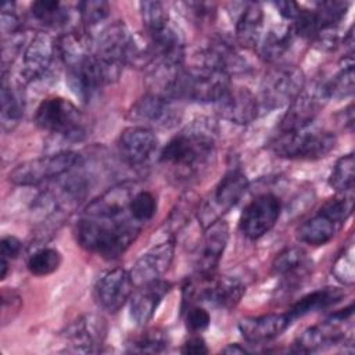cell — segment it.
I'll use <instances>...</instances> for the list:
<instances>
[{
  "mask_svg": "<svg viewBox=\"0 0 355 355\" xmlns=\"http://www.w3.org/2000/svg\"><path fill=\"white\" fill-rule=\"evenodd\" d=\"M136 189L133 182L118 183L83 208L73 226L82 248L105 259H115L126 252L144 227L130 211Z\"/></svg>",
  "mask_w": 355,
  "mask_h": 355,
  "instance_id": "obj_1",
  "label": "cell"
},
{
  "mask_svg": "<svg viewBox=\"0 0 355 355\" xmlns=\"http://www.w3.org/2000/svg\"><path fill=\"white\" fill-rule=\"evenodd\" d=\"M216 126L208 119L193 121L161 150L159 161L178 180L201 178L215 161Z\"/></svg>",
  "mask_w": 355,
  "mask_h": 355,
  "instance_id": "obj_2",
  "label": "cell"
},
{
  "mask_svg": "<svg viewBox=\"0 0 355 355\" xmlns=\"http://www.w3.org/2000/svg\"><path fill=\"white\" fill-rule=\"evenodd\" d=\"M35 123L39 129L75 143L86 137V121L82 111L68 98L53 96L36 108Z\"/></svg>",
  "mask_w": 355,
  "mask_h": 355,
  "instance_id": "obj_3",
  "label": "cell"
},
{
  "mask_svg": "<svg viewBox=\"0 0 355 355\" xmlns=\"http://www.w3.org/2000/svg\"><path fill=\"white\" fill-rule=\"evenodd\" d=\"M337 144L333 132L313 128L277 133L270 141V150L275 155L286 159L315 161L327 157Z\"/></svg>",
  "mask_w": 355,
  "mask_h": 355,
  "instance_id": "obj_4",
  "label": "cell"
},
{
  "mask_svg": "<svg viewBox=\"0 0 355 355\" xmlns=\"http://www.w3.org/2000/svg\"><path fill=\"white\" fill-rule=\"evenodd\" d=\"M245 293V284L234 276L197 275L183 286V308L191 304H208L219 309L234 308Z\"/></svg>",
  "mask_w": 355,
  "mask_h": 355,
  "instance_id": "obj_5",
  "label": "cell"
},
{
  "mask_svg": "<svg viewBox=\"0 0 355 355\" xmlns=\"http://www.w3.org/2000/svg\"><path fill=\"white\" fill-rule=\"evenodd\" d=\"M352 196L338 194L322 204V207L302 222L297 229L301 243L319 247L334 239L352 212Z\"/></svg>",
  "mask_w": 355,
  "mask_h": 355,
  "instance_id": "obj_6",
  "label": "cell"
},
{
  "mask_svg": "<svg viewBox=\"0 0 355 355\" xmlns=\"http://www.w3.org/2000/svg\"><path fill=\"white\" fill-rule=\"evenodd\" d=\"M133 35L123 21L107 25L94 37V58L104 75L107 85L116 82L129 61Z\"/></svg>",
  "mask_w": 355,
  "mask_h": 355,
  "instance_id": "obj_7",
  "label": "cell"
},
{
  "mask_svg": "<svg viewBox=\"0 0 355 355\" xmlns=\"http://www.w3.org/2000/svg\"><path fill=\"white\" fill-rule=\"evenodd\" d=\"M305 87L302 69L293 64H275L266 71L261 82L259 108L279 110L294 101Z\"/></svg>",
  "mask_w": 355,
  "mask_h": 355,
  "instance_id": "obj_8",
  "label": "cell"
},
{
  "mask_svg": "<svg viewBox=\"0 0 355 355\" xmlns=\"http://www.w3.org/2000/svg\"><path fill=\"white\" fill-rule=\"evenodd\" d=\"M80 164L79 153L61 150L18 164L8 173V180L17 186H37L67 175Z\"/></svg>",
  "mask_w": 355,
  "mask_h": 355,
  "instance_id": "obj_9",
  "label": "cell"
},
{
  "mask_svg": "<svg viewBox=\"0 0 355 355\" xmlns=\"http://www.w3.org/2000/svg\"><path fill=\"white\" fill-rule=\"evenodd\" d=\"M247 189L248 179L245 173L239 166L230 168L218 182L207 201L198 207L197 214L202 229L222 219V216L241 200Z\"/></svg>",
  "mask_w": 355,
  "mask_h": 355,
  "instance_id": "obj_10",
  "label": "cell"
},
{
  "mask_svg": "<svg viewBox=\"0 0 355 355\" xmlns=\"http://www.w3.org/2000/svg\"><path fill=\"white\" fill-rule=\"evenodd\" d=\"M354 305L334 312L326 320L313 324L302 331V334L293 344L295 352H315L337 344H348L351 341L349 333L344 324L352 318Z\"/></svg>",
  "mask_w": 355,
  "mask_h": 355,
  "instance_id": "obj_11",
  "label": "cell"
},
{
  "mask_svg": "<svg viewBox=\"0 0 355 355\" xmlns=\"http://www.w3.org/2000/svg\"><path fill=\"white\" fill-rule=\"evenodd\" d=\"M57 57L55 39L47 32L35 33L19 55L18 80L22 85H28L47 78Z\"/></svg>",
  "mask_w": 355,
  "mask_h": 355,
  "instance_id": "obj_12",
  "label": "cell"
},
{
  "mask_svg": "<svg viewBox=\"0 0 355 355\" xmlns=\"http://www.w3.org/2000/svg\"><path fill=\"white\" fill-rule=\"evenodd\" d=\"M283 211V201L273 193H262L243 209L239 220L240 232L250 240L263 237L276 225Z\"/></svg>",
  "mask_w": 355,
  "mask_h": 355,
  "instance_id": "obj_13",
  "label": "cell"
},
{
  "mask_svg": "<svg viewBox=\"0 0 355 355\" xmlns=\"http://www.w3.org/2000/svg\"><path fill=\"white\" fill-rule=\"evenodd\" d=\"M129 118L140 126H146L154 130L171 129L176 126L182 119V110L175 100H171L162 94L146 93L141 96L129 110Z\"/></svg>",
  "mask_w": 355,
  "mask_h": 355,
  "instance_id": "obj_14",
  "label": "cell"
},
{
  "mask_svg": "<svg viewBox=\"0 0 355 355\" xmlns=\"http://www.w3.org/2000/svg\"><path fill=\"white\" fill-rule=\"evenodd\" d=\"M118 151L126 165L144 168L157 155L158 137L150 128L140 125L129 126L118 137Z\"/></svg>",
  "mask_w": 355,
  "mask_h": 355,
  "instance_id": "obj_15",
  "label": "cell"
},
{
  "mask_svg": "<svg viewBox=\"0 0 355 355\" xmlns=\"http://www.w3.org/2000/svg\"><path fill=\"white\" fill-rule=\"evenodd\" d=\"M272 269L280 277L282 290L287 293L300 288L311 277L313 261L304 248L293 245L275 257Z\"/></svg>",
  "mask_w": 355,
  "mask_h": 355,
  "instance_id": "obj_16",
  "label": "cell"
},
{
  "mask_svg": "<svg viewBox=\"0 0 355 355\" xmlns=\"http://www.w3.org/2000/svg\"><path fill=\"white\" fill-rule=\"evenodd\" d=\"M130 270L114 268L105 272L96 283L94 297L98 306L108 312L116 313L130 300L135 288Z\"/></svg>",
  "mask_w": 355,
  "mask_h": 355,
  "instance_id": "obj_17",
  "label": "cell"
},
{
  "mask_svg": "<svg viewBox=\"0 0 355 355\" xmlns=\"http://www.w3.org/2000/svg\"><path fill=\"white\" fill-rule=\"evenodd\" d=\"M229 241V225L218 219L204 229L202 239L194 251V269L197 275L215 273Z\"/></svg>",
  "mask_w": 355,
  "mask_h": 355,
  "instance_id": "obj_18",
  "label": "cell"
},
{
  "mask_svg": "<svg viewBox=\"0 0 355 355\" xmlns=\"http://www.w3.org/2000/svg\"><path fill=\"white\" fill-rule=\"evenodd\" d=\"M108 324L100 313H85L75 319L65 330V337L75 352H100L107 338Z\"/></svg>",
  "mask_w": 355,
  "mask_h": 355,
  "instance_id": "obj_19",
  "label": "cell"
},
{
  "mask_svg": "<svg viewBox=\"0 0 355 355\" xmlns=\"http://www.w3.org/2000/svg\"><path fill=\"white\" fill-rule=\"evenodd\" d=\"M214 104L223 119L239 125L251 123L261 111L258 97L250 89L233 83Z\"/></svg>",
  "mask_w": 355,
  "mask_h": 355,
  "instance_id": "obj_20",
  "label": "cell"
},
{
  "mask_svg": "<svg viewBox=\"0 0 355 355\" xmlns=\"http://www.w3.org/2000/svg\"><path fill=\"white\" fill-rule=\"evenodd\" d=\"M175 257V240L162 241L146 251L132 266L130 276L136 287L161 279Z\"/></svg>",
  "mask_w": 355,
  "mask_h": 355,
  "instance_id": "obj_21",
  "label": "cell"
},
{
  "mask_svg": "<svg viewBox=\"0 0 355 355\" xmlns=\"http://www.w3.org/2000/svg\"><path fill=\"white\" fill-rule=\"evenodd\" d=\"M294 320L288 312L265 313L259 316H248L239 322L241 337L251 344H263L282 336Z\"/></svg>",
  "mask_w": 355,
  "mask_h": 355,
  "instance_id": "obj_22",
  "label": "cell"
},
{
  "mask_svg": "<svg viewBox=\"0 0 355 355\" xmlns=\"http://www.w3.org/2000/svg\"><path fill=\"white\" fill-rule=\"evenodd\" d=\"M326 103L316 86L311 92L302 90V93L287 105V111L279 123V133L311 126Z\"/></svg>",
  "mask_w": 355,
  "mask_h": 355,
  "instance_id": "obj_23",
  "label": "cell"
},
{
  "mask_svg": "<svg viewBox=\"0 0 355 355\" xmlns=\"http://www.w3.org/2000/svg\"><path fill=\"white\" fill-rule=\"evenodd\" d=\"M171 288L172 284L164 279L139 286L129 300V316L132 322L137 326H146Z\"/></svg>",
  "mask_w": 355,
  "mask_h": 355,
  "instance_id": "obj_24",
  "label": "cell"
},
{
  "mask_svg": "<svg viewBox=\"0 0 355 355\" xmlns=\"http://www.w3.org/2000/svg\"><path fill=\"white\" fill-rule=\"evenodd\" d=\"M22 83L17 79H11V73L7 69L1 72V110L0 121L3 132L8 133L17 128L25 112V96Z\"/></svg>",
  "mask_w": 355,
  "mask_h": 355,
  "instance_id": "obj_25",
  "label": "cell"
},
{
  "mask_svg": "<svg viewBox=\"0 0 355 355\" xmlns=\"http://www.w3.org/2000/svg\"><path fill=\"white\" fill-rule=\"evenodd\" d=\"M57 54L65 68H72L94 53V37L86 29L67 31L57 39Z\"/></svg>",
  "mask_w": 355,
  "mask_h": 355,
  "instance_id": "obj_26",
  "label": "cell"
},
{
  "mask_svg": "<svg viewBox=\"0 0 355 355\" xmlns=\"http://www.w3.org/2000/svg\"><path fill=\"white\" fill-rule=\"evenodd\" d=\"M263 28V10L259 3L248 1L241 4V10L234 22L236 43L240 47L251 49L258 44Z\"/></svg>",
  "mask_w": 355,
  "mask_h": 355,
  "instance_id": "obj_27",
  "label": "cell"
},
{
  "mask_svg": "<svg viewBox=\"0 0 355 355\" xmlns=\"http://www.w3.org/2000/svg\"><path fill=\"white\" fill-rule=\"evenodd\" d=\"M294 36L291 25L273 26L265 33V36H261L255 50L265 62L277 64L279 60L290 50Z\"/></svg>",
  "mask_w": 355,
  "mask_h": 355,
  "instance_id": "obj_28",
  "label": "cell"
},
{
  "mask_svg": "<svg viewBox=\"0 0 355 355\" xmlns=\"http://www.w3.org/2000/svg\"><path fill=\"white\" fill-rule=\"evenodd\" d=\"M354 79V57L352 53H348L341 60L338 71L330 78L319 82L316 87L326 101L331 98L341 100L352 96Z\"/></svg>",
  "mask_w": 355,
  "mask_h": 355,
  "instance_id": "obj_29",
  "label": "cell"
},
{
  "mask_svg": "<svg viewBox=\"0 0 355 355\" xmlns=\"http://www.w3.org/2000/svg\"><path fill=\"white\" fill-rule=\"evenodd\" d=\"M345 297V291L338 287H323L313 290L300 298L291 308L287 311L290 318L293 320L306 316L309 313L327 309L330 306H334L340 301H343Z\"/></svg>",
  "mask_w": 355,
  "mask_h": 355,
  "instance_id": "obj_30",
  "label": "cell"
},
{
  "mask_svg": "<svg viewBox=\"0 0 355 355\" xmlns=\"http://www.w3.org/2000/svg\"><path fill=\"white\" fill-rule=\"evenodd\" d=\"M32 18L43 28L54 29L68 24L71 12L68 7L55 0H37L31 4Z\"/></svg>",
  "mask_w": 355,
  "mask_h": 355,
  "instance_id": "obj_31",
  "label": "cell"
},
{
  "mask_svg": "<svg viewBox=\"0 0 355 355\" xmlns=\"http://www.w3.org/2000/svg\"><path fill=\"white\" fill-rule=\"evenodd\" d=\"M169 347V336L164 329H146L132 336L126 343L128 352L161 354Z\"/></svg>",
  "mask_w": 355,
  "mask_h": 355,
  "instance_id": "obj_32",
  "label": "cell"
},
{
  "mask_svg": "<svg viewBox=\"0 0 355 355\" xmlns=\"http://www.w3.org/2000/svg\"><path fill=\"white\" fill-rule=\"evenodd\" d=\"M61 263L62 255L57 248L40 247L29 255L26 268L33 276H49L58 270Z\"/></svg>",
  "mask_w": 355,
  "mask_h": 355,
  "instance_id": "obj_33",
  "label": "cell"
},
{
  "mask_svg": "<svg viewBox=\"0 0 355 355\" xmlns=\"http://www.w3.org/2000/svg\"><path fill=\"white\" fill-rule=\"evenodd\" d=\"M355 159L354 154H345L340 157L329 176V184L331 189H334L338 194H348L354 189V179H355Z\"/></svg>",
  "mask_w": 355,
  "mask_h": 355,
  "instance_id": "obj_34",
  "label": "cell"
},
{
  "mask_svg": "<svg viewBox=\"0 0 355 355\" xmlns=\"http://www.w3.org/2000/svg\"><path fill=\"white\" fill-rule=\"evenodd\" d=\"M139 11L144 32H154L171 22L168 10L161 1H140Z\"/></svg>",
  "mask_w": 355,
  "mask_h": 355,
  "instance_id": "obj_35",
  "label": "cell"
},
{
  "mask_svg": "<svg viewBox=\"0 0 355 355\" xmlns=\"http://www.w3.org/2000/svg\"><path fill=\"white\" fill-rule=\"evenodd\" d=\"M157 197L154 193L146 189L137 187L130 198L132 215L143 225L150 222L157 214Z\"/></svg>",
  "mask_w": 355,
  "mask_h": 355,
  "instance_id": "obj_36",
  "label": "cell"
},
{
  "mask_svg": "<svg viewBox=\"0 0 355 355\" xmlns=\"http://www.w3.org/2000/svg\"><path fill=\"white\" fill-rule=\"evenodd\" d=\"M76 8L85 28H92L104 22L111 14V6L104 0L79 1Z\"/></svg>",
  "mask_w": 355,
  "mask_h": 355,
  "instance_id": "obj_37",
  "label": "cell"
},
{
  "mask_svg": "<svg viewBox=\"0 0 355 355\" xmlns=\"http://www.w3.org/2000/svg\"><path fill=\"white\" fill-rule=\"evenodd\" d=\"M334 277L345 284V286H351L354 284L355 280V272H354V247L349 243L343 252L337 257V259L333 263V269H331Z\"/></svg>",
  "mask_w": 355,
  "mask_h": 355,
  "instance_id": "obj_38",
  "label": "cell"
},
{
  "mask_svg": "<svg viewBox=\"0 0 355 355\" xmlns=\"http://www.w3.org/2000/svg\"><path fill=\"white\" fill-rule=\"evenodd\" d=\"M183 313H184L186 327L193 334L207 330L211 323L209 312L200 304H191L183 308Z\"/></svg>",
  "mask_w": 355,
  "mask_h": 355,
  "instance_id": "obj_39",
  "label": "cell"
},
{
  "mask_svg": "<svg viewBox=\"0 0 355 355\" xmlns=\"http://www.w3.org/2000/svg\"><path fill=\"white\" fill-rule=\"evenodd\" d=\"M0 31L1 37L22 32V21L19 12L17 11L15 3L7 1L3 4L0 14Z\"/></svg>",
  "mask_w": 355,
  "mask_h": 355,
  "instance_id": "obj_40",
  "label": "cell"
},
{
  "mask_svg": "<svg viewBox=\"0 0 355 355\" xmlns=\"http://www.w3.org/2000/svg\"><path fill=\"white\" fill-rule=\"evenodd\" d=\"M184 7L193 19L200 25H209L216 17V6L214 3L189 1L184 3Z\"/></svg>",
  "mask_w": 355,
  "mask_h": 355,
  "instance_id": "obj_41",
  "label": "cell"
},
{
  "mask_svg": "<svg viewBox=\"0 0 355 355\" xmlns=\"http://www.w3.org/2000/svg\"><path fill=\"white\" fill-rule=\"evenodd\" d=\"M22 306V300L17 291L4 287L1 290V322L6 326L12 318L19 312Z\"/></svg>",
  "mask_w": 355,
  "mask_h": 355,
  "instance_id": "obj_42",
  "label": "cell"
},
{
  "mask_svg": "<svg viewBox=\"0 0 355 355\" xmlns=\"http://www.w3.org/2000/svg\"><path fill=\"white\" fill-rule=\"evenodd\" d=\"M0 255L1 259L6 261H12L15 258H18V255L22 251V243L18 237L15 236H4L0 241Z\"/></svg>",
  "mask_w": 355,
  "mask_h": 355,
  "instance_id": "obj_43",
  "label": "cell"
},
{
  "mask_svg": "<svg viewBox=\"0 0 355 355\" xmlns=\"http://www.w3.org/2000/svg\"><path fill=\"white\" fill-rule=\"evenodd\" d=\"M208 347L205 340L200 336V334H194L191 337H189L180 348L182 354H190V355H202V354H208Z\"/></svg>",
  "mask_w": 355,
  "mask_h": 355,
  "instance_id": "obj_44",
  "label": "cell"
},
{
  "mask_svg": "<svg viewBox=\"0 0 355 355\" xmlns=\"http://www.w3.org/2000/svg\"><path fill=\"white\" fill-rule=\"evenodd\" d=\"M273 6L286 21H291V22L298 17V14L302 10V6L295 1H277V3H273Z\"/></svg>",
  "mask_w": 355,
  "mask_h": 355,
  "instance_id": "obj_45",
  "label": "cell"
},
{
  "mask_svg": "<svg viewBox=\"0 0 355 355\" xmlns=\"http://www.w3.org/2000/svg\"><path fill=\"white\" fill-rule=\"evenodd\" d=\"M340 115H341L340 122L344 125V128L352 129V126H354V105L349 104L345 110H343V112Z\"/></svg>",
  "mask_w": 355,
  "mask_h": 355,
  "instance_id": "obj_46",
  "label": "cell"
},
{
  "mask_svg": "<svg viewBox=\"0 0 355 355\" xmlns=\"http://www.w3.org/2000/svg\"><path fill=\"white\" fill-rule=\"evenodd\" d=\"M220 352H223V354H247L248 351L244 348V347H241L240 344H237V343H234V344H227L225 348H222L220 349Z\"/></svg>",
  "mask_w": 355,
  "mask_h": 355,
  "instance_id": "obj_47",
  "label": "cell"
},
{
  "mask_svg": "<svg viewBox=\"0 0 355 355\" xmlns=\"http://www.w3.org/2000/svg\"><path fill=\"white\" fill-rule=\"evenodd\" d=\"M0 266H1L0 279H1V280H4V279H6V276H7V273H8V266H10V262H8V261H6V259H1V262H0Z\"/></svg>",
  "mask_w": 355,
  "mask_h": 355,
  "instance_id": "obj_48",
  "label": "cell"
}]
</instances>
